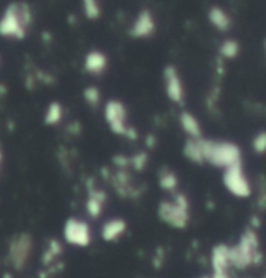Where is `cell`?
Instances as JSON below:
<instances>
[{
  "label": "cell",
  "mask_w": 266,
  "mask_h": 278,
  "mask_svg": "<svg viewBox=\"0 0 266 278\" xmlns=\"http://www.w3.org/2000/svg\"><path fill=\"white\" fill-rule=\"evenodd\" d=\"M219 54L225 59L236 58L239 54V43L234 39H226L222 42L221 47H219Z\"/></svg>",
  "instance_id": "obj_21"
},
{
  "label": "cell",
  "mask_w": 266,
  "mask_h": 278,
  "mask_svg": "<svg viewBox=\"0 0 266 278\" xmlns=\"http://www.w3.org/2000/svg\"><path fill=\"white\" fill-rule=\"evenodd\" d=\"M83 12L89 20H98L102 15V8L95 0H85L83 2Z\"/></svg>",
  "instance_id": "obj_23"
},
{
  "label": "cell",
  "mask_w": 266,
  "mask_h": 278,
  "mask_svg": "<svg viewBox=\"0 0 266 278\" xmlns=\"http://www.w3.org/2000/svg\"><path fill=\"white\" fill-rule=\"evenodd\" d=\"M83 98H85L86 103L89 104L92 108H96V107L100 104V90L96 86H89L86 87L85 91H83Z\"/></svg>",
  "instance_id": "obj_22"
},
{
  "label": "cell",
  "mask_w": 266,
  "mask_h": 278,
  "mask_svg": "<svg viewBox=\"0 0 266 278\" xmlns=\"http://www.w3.org/2000/svg\"><path fill=\"white\" fill-rule=\"evenodd\" d=\"M61 252H63V247H61L60 242H57L56 239H51L48 242L47 248H46L45 253H43V257H42L43 264L50 265L51 262L55 261L57 256L61 255Z\"/></svg>",
  "instance_id": "obj_20"
},
{
  "label": "cell",
  "mask_w": 266,
  "mask_h": 278,
  "mask_svg": "<svg viewBox=\"0 0 266 278\" xmlns=\"http://www.w3.org/2000/svg\"><path fill=\"white\" fill-rule=\"evenodd\" d=\"M201 148L205 163L217 168L227 169L230 166L241 164V152L239 146L232 142L201 139Z\"/></svg>",
  "instance_id": "obj_1"
},
{
  "label": "cell",
  "mask_w": 266,
  "mask_h": 278,
  "mask_svg": "<svg viewBox=\"0 0 266 278\" xmlns=\"http://www.w3.org/2000/svg\"><path fill=\"white\" fill-rule=\"evenodd\" d=\"M208 20H209V23L214 26L215 29L221 30V32H226V30L230 29V26H231L230 16H228L225 11L222 10L221 7H212V8L208 11Z\"/></svg>",
  "instance_id": "obj_17"
},
{
  "label": "cell",
  "mask_w": 266,
  "mask_h": 278,
  "mask_svg": "<svg viewBox=\"0 0 266 278\" xmlns=\"http://www.w3.org/2000/svg\"><path fill=\"white\" fill-rule=\"evenodd\" d=\"M147 160H148L147 154H144V152H139V154H136L135 156L131 157L130 163L133 164V166L136 170H142L144 169V166H146Z\"/></svg>",
  "instance_id": "obj_25"
},
{
  "label": "cell",
  "mask_w": 266,
  "mask_h": 278,
  "mask_svg": "<svg viewBox=\"0 0 266 278\" xmlns=\"http://www.w3.org/2000/svg\"><path fill=\"white\" fill-rule=\"evenodd\" d=\"M64 239L74 247H87L92 242V233L89 222L82 218L69 217L63 229Z\"/></svg>",
  "instance_id": "obj_7"
},
{
  "label": "cell",
  "mask_w": 266,
  "mask_h": 278,
  "mask_svg": "<svg viewBox=\"0 0 266 278\" xmlns=\"http://www.w3.org/2000/svg\"><path fill=\"white\" fill-rule=\"evenodd\" d=\"M85 71L90 74H102L108 67V59L103 52L94 50L86 55Z\"/></svg>",
  "instance_id": "obj_14"
},
{
  "label": "cell",
  "mask_w": 266,
  "mask_h": 278,
  "mask_svg": "<svg viewBox=\"0 0 266 278\" xmlns=\"http://www.w3.org/2000/svg\"><path fill=\"white\" fill-rule=\"evenodd\" d=\"M253 150L257 154H265L266 152V131H260L252 141Z\"/></svg>",
  "instance_id": "obj_24"
},
{
  "label": "cell",
  "mask_w": 266,
  "mask_h": 278,
  "mask_svg": "<svg viewBox=\"0 0 266 278\" xmlns=\"http://www.w3.org/2000/svg\"><path fill=\"white\" fill-rule=\"evenodd\" d=\"M157 216L165 225L182 230L190 224V201L187 196L177 192L171 200H161L157 207Z\"/></svg>",
  "instance_id": "obj_4"
},
{
  "label": "cell",
  "mask_w": 266,
  "mask_h": 278,
  "mask_svg": "<svg viewBox=\"0 0 266 278\" xmlns=\"http://www.w3.org/2000/svg\"><path fill=\"white\" fill-rule=\"evenodd\" d=\"M155 30L156 23L152 13L149 12V10H142L134 20L129 34L135 39H143L149 38L152 34H155Z\"/></svg>",
  "instance_id": "obj_11"
},
{
  "label": "cell",
  "mask_w": 266,
  "mask_h": 278,
  "mask_svg": "<svg viewBox=\"0 0 266 278\" xmlns=\"http://www.w3.org/2000/svg\"><path fill=\"white\" fill-rule=\"evenodd\" d=\"M201 139H192V138H188L186 142H184L183 146V155L190 160L191 163L195 164H203L204 161L203 156V148H201Z\"/></svg>",
  "instance_id": "obj_16"
},
{
  "label": "cell",
  "mask_w": 266,
  "mask_h": 278,
  "mask_svg": "<svg viewBox=\"0 0 266 278\" xmlns=\"http://www.w3.org/2000/svg\"><path fill=\"white\" fill-rule=\"evenodd\" d=\"M199 278H209V277H206V275H203V277H199Z\"/></svg>",
  "instance_id": "obj_28"
},
{
  "label": "cell",
  "mask_w": 266,
  "mask_h": 278,
  "mask_svg": "<svg viewBox=\"0 0 266 278\" xmlns=\"http://www.w3.org/2000/svg\"><path fill=\"white\" fill-rule=\"evenodd\" d=\"M30 24L32 13L28 4H10L0 17V37L24 39Z\"/></svg>",
  "instance_id": "obj_2"
},
{
  "label": "cell",
  "mask_w": 266,
  "mask_h": 278,
  "mask_svg": "<svg viewBox=\"0 0 266 278\" xmlns=\"http://www.w3.org/2000/svg\"><path fill=\"white\" fill-rule=\"evenodd\" d=\"M33 249H34V240L30 234H16L8 244L7 259H8L10 265L17 272L24 270L32 257Z\"/></svg>",
  "instance_id": "obj_5"
},
{
  "label": "cell",
  "mask_w": 266,
  "mask_h": 278,
  "mask_svg": "<svg viewBox=\"0 0 266 278\" xmlns=\"http://www.w3.org/2000/svg\"><path fill=\"white\" fill-rule=\"evenodd\" d=\"M2 163H3V151H2V147H0V166H2Z\"/></svg>",
  "instance_id": "obj_27"
},
{
  "label": "cell",
  "mask_w": 266,
  "mask_h": 278,
  "mask_svg": "<svg viewBox=\"0 0 266 278\" xmlns=\"http://www.w3.org/2000/svg\"><path fill=\"white\" fill-rule=\"evenodd\" d=\"M222 179L228 192H231L236 198H248L252 194V187L248 182L247 177L244 176L241 164H236L225 169Z\"/></svg>",
  "instance_id": "obj_8"
},
{
  "label": "cell",
  "mask_w": 266,
  "mask_h": 278,
  "mask_svg": "<svg viewBox=\"0 0 266 278\" xmlns=\"http://www.w3.org/2000/svg\"><path fill=\"white\" fill-rule=\"evenodd\" d=\"M63 119V107L59 102H52L50 106L47 107L45 115V122L46 125L54 126L57 125Z\"/></svg>",
  "instance_id": "obj_18"
},
{
  "label": "cell",
  "mask_w": 266,
  "mask_h": 278,
  "mask_svg": "<svg viewBox=\"0 0 266 278\" xmlns=\"http://www.w3.org/2000/svg\"><path fill=\"white\" fill-rule=\"evenodd\" d=\"M104 117L113 133L136 139V131L127 126V111L124 103L116 99L108 100L104 107Z\"/></svg>",
  "instance_id": "obj_6"
},
{
  "label": "cell",
  "mask_w": 266,
  "mask_h": 278,
  "mask_svg": "<svg viewBox=\"0 0 266 278\" xmlns=\"http://www.w3.org/2000/svg\"><path fill=\"white\" fill-rule=\"evenodd\" d=\"M114 164L118 166H122V168H125V166L130 164V160L127 159V157L122 156V155H118V156H114Z\"/></svg>",
  "instance_id": "obj_26"
},
{
  "label": "cell",
  "mask_w": 266,
  "mask_h": 278,
  "mask_svg": "<svg viewBox=\"0 0 266 278\" xmlns=\"http://www.w3.org/2000/svg\"><path fill=\"white\" fill-rule=\"evenodd\" d=\"M228 259L232 268L239 270H243L260 261L261 253L258 249V238L252 229H247L244 231L235 246H228Z\"/></svg>",
  "instance_id": "obj_3"
},
{
  "label": "cell",
  "mask_w": 266,
  "mask_h": 278,
  "mask_svg": "<svg viewBox=\"0 0 266 278\" xmlns=\"http://www.w3.org/2000/svg\"><path fill=\"white\" fill-rule=\"evenodd\" d=\"M210 265L212 277L209 278H231L230 277V259H228V246L225 243H218L210 252Z\"/></svg>",
  "instance_id": "obj_9"
},
{
  "label": "cell",
  "mask_w": 266,
  "mask_h": 278,
  "mask_svg": "<svg viewBox=\"0 0 266 278\" xmlns=\"http://www.w3.org/2000/svg\"><path fill=\"white\" fill-rule=\"evenodd\" d=\"M164 81H165V91L169 99L173 103L182 104L184 98L183 83H182L179 73L177 68L173 65H168L164 69Z\"/></svg>",
  "instance_id": "obj_10"
},
{
  "label": "cell",
  "mask_w": 266,
  "mask_h": 278,
  "mask_svg": "<svg viewBox=\"0 0 266 278\" xmlns=\"http://www.w3.org/2000/svg\"><path fill=\"white\" fill-rule=\"evenodd\" d=\"M107 195L102 190H98L95 187H91L89 190V196L86 200V211L91 218H98L103 212Z\"/></svg>",
  "instance_id": "obj_13"
},
{
  "label": "cell",
  "mask_w": 266,
  "mask_h": 278,
  "mask_svg": "<svg viewBox=\"0 0 266 278\" xmlns=\"http://www.w3.org/2000/svg\"><path fill=\"white\" fill-rule=\"evenodd\" d=\"M127 230V222L124 218L114 217L105 221L100 229V235L103 240L108 243L117 242Z\"/></svg>",
  "instance_id": "obj_12"
},
{
  "label": "cell",
  "mask_w": 266,
  "mask_h": 278,
  "mask_svg": "<svg viewBox=\"0 0 266 278\" xmlns=\"http://www.w3.org/2000/svg\"><path fill=\"white\" fill-rule=\"evenodd\" d=\"M159 185L162 190L166 191H174L178 186V178L174 172L164 169L159 176Z\"/></svg>",
  "instance_id": "obj_19"
},
{
  "label": "cell",
  "mask_w": 266,
  "mask_h": 278,
  "mask_svg": "<svg viewBox=\"0 0 266 278\" xmlns=\"http://www.w3.org/2000/svg\"><path fill=\"white\" fill-rule=\"evenodd\" d=\"M179 124H181L182 129L186 133L187 135L192 139H200L203 138V134H201V126H200L199 121L192 113L187 112V111H183L179 116Z\"/></svg>",
  "instance_id": "obj_15"
}]
</instances>
